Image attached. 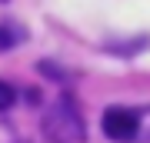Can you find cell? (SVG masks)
<instances>
[{"mask_svg":"<svg viewBox=\"0 0 150 143\" xmlns=\"http://www.w3.org/2000/svg\"><path fill=\"white\" fill-rule=\"evenodd\" d=\"M40 127H43V137L54 140V143H80L87 137L83 133V117H80V110L74 106L70 97H57L47 106Z\"/></svg>","mask_w":150,"mask_h":143,"instance_id":"6da1fadb","label":"cell"},{"mask_svg":"<svg viewBox=\"0 0 150 143\" xmlns=\"http://www.w3.org/2000/svg\"><path fill=\"white\" fill-rule=\"evenodd\" d=\"M137 130H140V117L127 106H110L103 113V133L117 143H127V140H137Z\"/></svg>","mask_w":150,"mask_h":143,"instance_id":"7a4b0ae2","label":"cell"},{"mask_svg":"<svg viewBox=\"0 0 150 143\" xmlns=\"http://www.w3.org/2000/svg\"><path fill=\"white\" fill-rule=\"evenodd\" d=\"M23 37H27V30H23V27H17L13 20H0V53L10 50L13 43H20Z\"/></svg>","mask_w":150,"mask_h":143,"instance_id":"3957f363","label":"cell"},{"mask_svg":"<svg viewBox=\"0 0 150 143\" xmlns=\"http://www.w3.org/2000/svg\"><path fill=\"white\" fill-rule=\"evenodd\" d=\"M17 103V90L10 83H4V80H0V110H10V106Z\"/></svg>","mask_w":150,"mask_h":143,"instance_id":"277c9868","label":"cell"},{"mask_svg":"<svg viewBox=\"0 0 150 143\" xmlns=\"http://www.w3.org/2000/svg\"><path fill=\"white\" fill-rule=\"evenodd\" d=\"M0 4H4V0H0Z\"/></svg>","mask_w":150,"mask_h":143,"instance_id":"5b68a950","label":"cell"}]
</instances>
